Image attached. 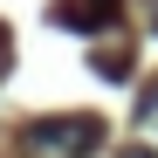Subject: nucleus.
I'll use <instances>...</instances> for the list:
<instances>
[{
    "label": "nucleus",
    "instance_id": "obj_1",
    "mask_svg": "<svg viewBox=\"0 0 158 158\" xmlns=\"http://www.w3.org/2000/svg\"><path fill=\"white\" fill-rule=\"evenodd\" d=\"M96 144H103V117L96 110H62V117L21 124V158H89Z\"/></svg>",
    "mask_w": 158,
    "mask_h": 158
},
{
    "label": "nucleus",
    "instance_id": "obj_2",
    "mask_svg": "<svg viewBox=\"0 0 158 158\" xmlns=\"http://www.w3.org/2000/svg\"><path fill=\"white\" fill-rule=\"evenodd\" d=\"M55 21L76 28V35H96V28H110V21H117V0H62Z\"/></svg>",
    "mask_w": 158,
    "mask_h": 158
},
{
    "label": "nucleus",
    "instance_id": "obj_3",
    "mask_svg": "<svg viewBox=\"0 0 158 158\" xmlns=\"http://www.w3.org/2000/svg\"><path fill=\"white\" fill-rule=\"evenodd\" d=\"M138 117H144V124H158V83H151V96L138 103Z\"/></svg>",
    "mask_w": 158,
    "mask_h": 158
},
{
    "label": "nucleus",
    "instance_id": "obj_4",
    "mask_svg": "<svg viewBox=\"0 0 158 158\" xmlns=\"http://www.w3.org/2000/svg\"><path fill=\"white\" fill-rule=\"evenodd\" d=\"M124 158H158V151H151V144H131V151H124Z\"/></svg>",
    "mask_w": 158,
    "mask_h": 158
},
{
    "label": "nucleus",
    "instance_id": "obj_5",
    "mask_svg": "<svg viewBox=\"0 0 158 158\" xmlns=\"http://www.w3.org/2000/svg\"><path fill=\"white\" fill-rule=\"evenodd\" d=\"M0 69H7V28H0Z\"/></svg>",
    "mask_w": 158,
    "mask_h": 158
},
{
    "label": "nucleus",
    "instance_id": "obj_6",
    "mask_svg": "<svg viewBox=\"0 0 158 158\" xmlns=\"http://www.w3.org/2000/svg\"><path fill=\"white\" fill-rule=\"evenodd\" d=\"M151 28H158V0H151Z\"/></svg>",
    "mask_w": 158,
    "mask_h": 158
}]
</instances>
